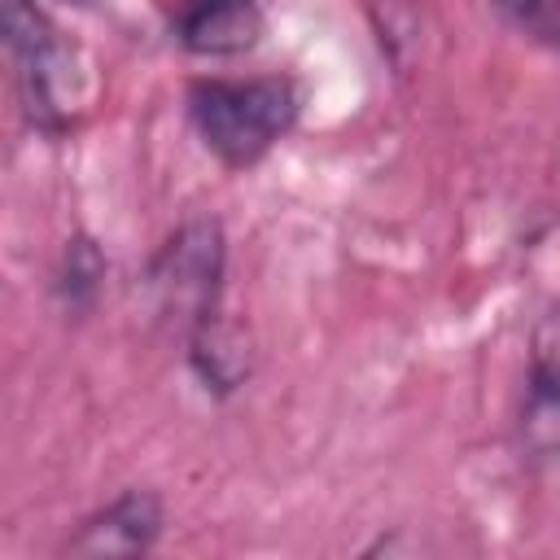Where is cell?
I'll return each instance as SVG.
<instances>
[{
    "label": "cell",
    "mask_w": 560,
    "mask_h": 560,
    "mask_svg": "<svg viewBox=\"0 0 560 560\" xmlns=\"http://www.w3.org/2000/svg\"><path fill=\"white\" fill-rule=\"evenodd\" d=\"M184 109L206 153H214L232 171H245L262 162L298 127L302 83L293 74L192 79Z\"/></svg>",
    "instance_id": "obj_1"
},
{
    "label": "cell",
    "mask_w": 560,
    "mask_h": 560,
    "mask_svg": "<svg viewBox=\"0 0 560 560\" xmlns=\"http://www.w3.org/2000/svg\"><path fill=\"white\" fill-rule=\"evenodd\" d=\"M223 262H228V241L219 219H192L184 223L153 258V289L162 298V311L179 315L188 346L201 341L206 332L223 328L219 324V293H223Z\"/></svg>",
    "instance_id": "obj_2"
},
{
    "label": "cell",
    "mask_w": 560,
    "mask_h": 560,
    "mask_svg": "<svg viewBox=\"0 0 560 560\" xmlns=\"http://www.w3.org/2000/svg\"><path fill=\"white\" fill-rule=\"evenodd\" d=\"M512 451L529 472H560V302L525 341V376L512 407Z\"/></svg>",
    "instance_id": "obj_3"
},
{
    "label": "cell",
    "mask_w": 560,
    "mask_h": 560,
    "mask_svg": "<svg viewBox=\"0 0 560 560\" xmlns=\"http://www.w3.org/2000/svg\"><path fill=\"white\" fill-rule=\"evenodd\" d=\"M4 35L18 70V88L26 101V114L44 131L66 127V105L57 96V70L66 66V52L57 44V31L31 0H4Z\"/></svg>",
    "instance_id": "obj_4"
},
{
    "label": "cell",
    "mask_w": 560,
    "mask_h": 560,
    "mask_svg": "<svg viewBox=\"0 0 560 560\" xmlns=\"http://www.w3.org/2000/svg\"><path fill=\"white\" fill-rule=\"evenodd\" d=\"M166 529V508L149 486L114 494L105 508L88 512L66 538V556H144Z\"/></svg>",
    "instance_id": "obj_5"
},
{
    "label": "cell",
    "mask_w": 560,
    "mask_h": 560,
    "mask_svg": "<svg viewBox=\"0 0 560 560\" xmlns=\"http://www.w3.org/2000/svg\"><path fill=\"white\" fill-rule=\"evenodd\" d=\"M258 35L254 0H188L179 13V39L192 52H241Z\"/></svg>",
    "instance_id": "obj_6"
},
{
    "label": "cell",
    "mask_w": 560,
    "mask_h": 560,
    "mask_svg": "<svg viewBox=\"0 0 560 560\" xmlns=\"http://www.w3.org/2000/svg\"><path fill=\"white\" fill-rule=\"evenodd\" d=\"M101 280H105V258H101L96 241H88V236L66 241L61 262H57V271H52V293H57V302H61L66 311H88L92 298H96V289H101Z\"/></svg>",
    "instance_id": "obj_7"
},
{
    "label": "cell",
    "mask_w": 560,
    "mask_h": 560,
    "mask_svg": "<svg viewBox=\"0 0 560 560\" xmlns=\"http://www.w3.org/2000/svg\"><path fill=\"white\" fill-rule=\"evenodd\" d=\"M490 9L521 39L560 52V0H490Z\"/></svg>",
    "instance_id": "obj_8"
}]
</instances>
